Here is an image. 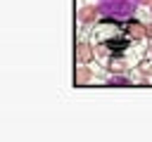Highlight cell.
I'll list each match as a JSON object with an SVG mask.
<instances>
[{
	"label": "cell",
	"instance_id": "obj_1",
	"mask_svg": "<svg viewBox=\"0 0 152 142\" xmlns=\"http://www.w3.org/2000/svg\"><path fill=\"white\" fill-rule=\"evenodd\" d=\"M100 17L107 21H128L133 19L138 2L135 0H97Z\"/></svg>",
	"mask_w": 152,
	"mask_h": 142
},
{
	"label": "cell",
	"instance_id": "obj_7",
	"mask_svg": "<svg viewBox=\"0 0 152 142\" xmlns=\"http://www.w3.org/2000/svg\"><path fill=\"white\" fill-rule=\"evenodd\" d=\"M107 85H133V78L128 73H112L107 78Z\"/></svg>",
	"mask_w": 152,
	"mask_h": 142
},
{
	"label": "cell",
	"instance_id": "obj_9",
	"mask_svg": "<svg viewBox=\"0 0 152 142\" xmlns=\"http://www.w3.org/2000/svg\"><path fill=\"white\" fill-rule=\"evenodd\" d=\"M135 2H138V5H150L152 0H135Z\"/></svg>",
	"mask_w": 152,
	"mask_h": 142
},
{
	"label": "cell",
	"instance_id": "obj_10",
	"mask_svg": "<svg viewBox=\"0 0 152 142\" xmlns=\"http://www.w3.org/2000/svg\"><path fill=\"white\" fill-rule=\"evenodd\" d=\"M147 7H150V14H152V2H150V5H147Z\"/></svg>",
	"mask_w": 152,
	"mask_h": 142
},
{
	"label": "cell",
	"instance_id": "obj_3",
	"mask_svg": "<svg viewBox=\"0 0 152 142\" xmlns=\"http://www.w3.org/2000/svg\"><path fill=\"white\" fill-rule=\"evenodd\" d=\"M95 59V50L90 47V43L78 40L76 43V64H90Z\"/></svg>",
	"mask_w": 152,
	"mask_h": 142
},
{
	"label": "cell",
	"instance_id": "obj_11",
	"mask_svg": "<svg viewBox=\"0 0 152 142\" xmlns=\"http://www.w3.org/2000/svg\"><path fill=\"white\" fill-rule=\"evenodd\" d=\"M150 47H152V40H150Z\"/></svg>",
	"mask_w": 152,
	"mask_h": 142
},
{
	"label": "cell",
	"instance_id": "obj_5",
	"mask_svg": "<svg viewBox=\"0 0 152 142\" xmlns=\"http://www.w3.org/2000/svg\"><path fill=\"white\" fill-rule=\"evenodd\" d=\"M93 69L90 66H86V64H78L76 66V71H74V83L76 85H86V83H90L93 80Z\"/></svg>",
	"mask_w": 152,
	"mask_h": 142
},
{
	"label": "cell",
	"instance_id": "obj_6",
	"mask_svg": "<svg viewBox=\"0 0 152 142\" xmlns=\"http://www.w3.org/2000/svg\"><path fill=\"white\" fill-rule=\"evenodd\" d=\"M126 69H128V64H126V59L124 57H109L107 59V71L109 73H126Z\"/></svg>",
	"mask_w": 152,
	"mask_h": 142
},
{
	"label": "cell",
	"instance_id": "obj_4",
	"mask_svg": "<svg viewBox=\"0 0 152 142\" xmlns=\"http://www.w3.org/2000/svg\"><path fill=\"white\" fill-rule=\"evenodd\" d=\"M126 36H128L131 40H142V38H145V24L138 21L135 17L128 19V21H126Z\"/></svg>",
	"mask_w": 152,
	"mask_h": 142
},
{
	"label": "cell",
	"instance_id": "obj_2",
	"mask_svg": "<svg viewBox=\"0 0 152 142\" xmlns=\"http://www.w3.org/2000/svg\"><path fill=\"white\" fill-rule=\"evenodd\" d=\"M97 17H100V7H97V5H81V9L76 12L78 24H83V26L95 24V19H97Z\"/></svg>",
	"mask_w": 152,
	"mask_h": 142
},
{
	"label": "cell",
	"instance_id": "obj_8",
	"mask_svg": "<svg viewBox=\"0 0 152 142\" xmlns=\"http://www.w3.org/2000/svg\"><path fill=\"white\" fill-rule=\"evenodd\" d=\"M145 38H147V40H152V21H147V24H145Z\"/></svg>",
	"mask_w": 152,
	"mask_h": 142
}]
</instances>
